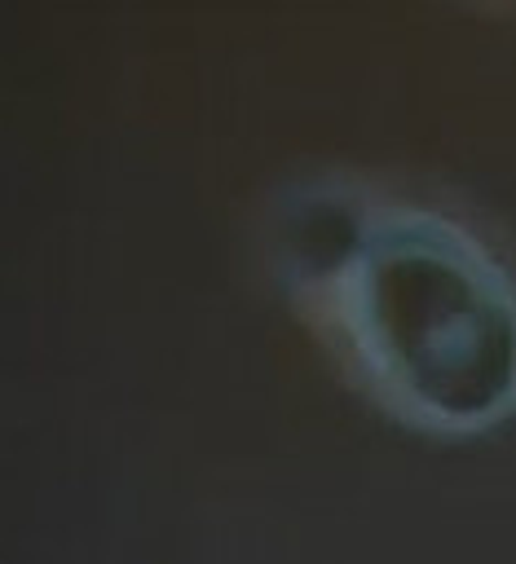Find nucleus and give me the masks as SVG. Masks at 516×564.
Masks as SVG:
<instances>
[{
    "label": "nucleus",
    "instance_id": "f257e3e1",
    "mask_svg": "<svg viewBox=\"0 0 516 564\" xmlns=\"http://www.w3.org/2000/svg\"><path fill=\"white\" fill-rule=\"evenodd\" d=\"M278 251L309 322L384 414L428 436H481L516 414V269L467 220L309 189Z\"/></svg>",
    "mask_w": 516,
    "mask_h": 564
}]
</instances>
